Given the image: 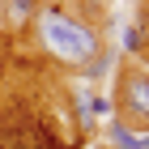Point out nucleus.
<instances>
[{"label":"nucleus","instance_id":"nucleus-1","mask_svg":"<svg viewBox=\"0 0 149 149\" xmlns=\"http://www.w3.org/2000/svg\"><path fill=\"white\" fill-rule=\"evenodd\" d=\"M30 26L38 34V47L64 68H85L94 56H102V30L64 0H38Z\"/></svg>","mask_w":149,"mask_h":149},{"label":"nucleus","instance_id":"nucleus-2","mask_svg":"<svg viewBox=\"0 0 149 149\" xmlns=\"http://www.w3.org/2000/svg\"><path fill=\"white\" fill-rule=\"evenodd\" d=\"M119 107V124H128L132 132H149V72L141 64H128L119 72V85H115V102Z\"/></svg>","mask_w":149,"mask_h":149},{"label":"nucleus","instance_id":"nucleus-3","mask_svg":"<svg viewBox=\"0 0 149 149\" xmlns=\"http://www.w3.org/2000/svg\"><path fill=\"white\" fill-rule=\"evenodd\" d=\"M124 47L132 56H149V0L136 9L132 26H124Z\"/></svg>","mask_w":149,"mask_h":149},{"label":"nucleus","instance_id":"nucleus-4","mask_svg":"<svg viewBox=\"0 0 149 149\" xmlns=\"http://www.w3.org/2000/svg\"><path fill=\"white\" fill-rule=\"evenodd\" d=\"M34 9H38V0H0V13L9 26H30Z\"/></svg>","mask_w":149,"mask_h":149}]
</instances>
